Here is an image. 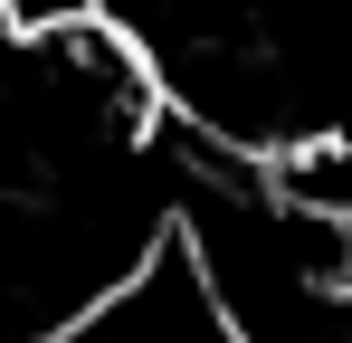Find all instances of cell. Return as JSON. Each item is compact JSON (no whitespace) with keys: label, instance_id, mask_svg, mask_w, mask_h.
I'll return each mask as SVG.
<instances>
[{"label":"cell","instance_id":"cell-1","mask_svg":"<svg viewBox=\"0 0 352 343\" xmlns=\"http://www.w3.org/2000/svg\"><path fill=\"white\" fill-rule=\"evenodd\" d=\"M86 19H105V0H0V39L10 48H48L67 29H86Z\"/></svg>","mask_w":352,"mask_h":343}]
</instances>
